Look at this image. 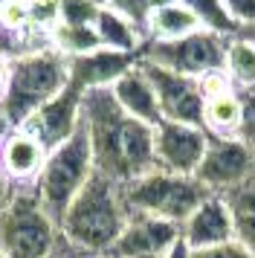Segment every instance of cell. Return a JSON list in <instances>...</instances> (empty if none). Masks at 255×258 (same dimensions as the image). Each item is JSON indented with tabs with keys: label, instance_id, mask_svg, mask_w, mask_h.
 <instances>
[{
	"label": "cell",
	"instance_id": "ac0fdd59",
	"mask_svg": "<svg viewBox=\"0 0 255 258\" xmlns=\"http://www.w3.org/2000/svg\"><path fill=\"white\" fill-rule=\"evenodd\" d=\"M220 198L226 200V209L232 215L235 241L255 255V177L243 180L241 186H235Z\"/></svg>",
	"mask_w": 255,
	"mask_h": 258
},
{
	"label": "cell",
	"instance_id": "6da1fadb",
	"mask_svg": "<svg viewBox=\"0 0 255 258\" xmlns=\"http://www.w3.org/2000/svg\"><path fill=\"white\" fill-rule=\"evenodd\" d=\"M81 128L90 140L96 174L125 186L157 168L154 128L128 116L116 105L110 87H96L81 96Z\"/></svg>",
	"mask_w": 255,
	"mask_h": 258
},
{
	"label": "cell",
	"instance_id": "4dcf8cb0",
	"mask_svg": "<svg viewBox=\"0 0 255 258\" xmlns=\"http://www.w3.org/2000/svg\"><path fill=\"white\" fill-rule=\"evenodd\" d=\"M12 188H15V183H12L9 177L3 174V168H0V212H3V206H6V200H9Z\"/></svg>",
	"mask_w": 255,
	"mask_h": 258
},
{
	"label": "cell",
	"instance_id": "ffe728a7",
	"mask_svg": "<svg viewBox=\"0 0 255 258\" xmlns=\"http://www.w3.org/2000/svg\"><path fill=\"white\" fill-rule=\"evenodd\" d=\"M223 73L229 76L235 90H249L255 87V41L249 35L226 38V52H223Z\"/></svg>",
	"mask_w": 255,
	"mask_h": 258
},
{
	"label": "cell",
	"instance_id": "1f68e13d",
	"mask_svg": "<svg viewBox=\"0 0 255 258\" xmlns=\"http://www.w3.org/2000/svg\"><path fill=\"white\" fill-rule=\"evenodd\" d=\"M76 255H79V252H76V249H73V246H70L67 241H64V238H61V244H58L46 258H76Z\"/></svg>",
	"mask_w": 255,
	"mask_h": 258
},
{
	"label": "cell",
	"instance_id": "8fae6325",
	"mask_svg": "<svg viewBox=\"0 0 255 258\" xmlns=\"http://www.w3.org/2000/svg\"><path fill=\"white\" fill-rule=\"evenodd\" d=\"M180 223L131 212L119 241L107 255L113 258H165L180 241Z\"/></svg>",
	"mask_w": 255,
	"mask_h": 258
},
{
	"label": "cell",
	"instance_id": "60d3db41",
	"mask_svg": "<svg viewBox=\"0 0 255 258\" xmlns=\"http://www.w3.org/2000/svg\"><path fill=\"white\" fill-rule=\"evenodd\" d=\"M0 258H3V255H0Z\"/></svg>",
	"mask_w": 255,
	"mask_h": 258
},
{
	"label": "cell",
	"instance_id": "9a60e30c",
	"mask_svg": "<svg viewBox=\"0 0 255 258\" xmlns=\"http://www.w3.org/2000/svg\"><path fill=\"white\" fill-rule=\"evenodd\" d=\"M180 235L188 244V249H203V246H218V244H226V241H235L232 215L226 209V200L220 195H209L180 223Z\"/></svg>",
	"mask_w": 255,
	"mask_h": 258
},
{
	"label": "cell",
	"instance_id": "d6986e66",
	"mask_svg": "<svg viewBox=\"0 0 255 258\" xmlns=\"http://www.w3.org/2000/svg\"><path fill=\"white\" fill-rule=\"evenodd\" d=\"M197 29H200L197 18L177 0V3L160 6V9H151L148 21H145V41H177Z\"/></svg>",
	"mask_w": 255,
	"mask_h": 258
},
{
	"label": "cell",
	"instance_id": "30bf717a",
	"mask_svg": "<svg viewBox=\"0 0 255 258\" xmlns=\"http://www.w3.org/2000/svg\"><path fill=\"white\" fill-rule=\"evenodd\" d=\"M139 67L154 84V93L160 102V113L168 122H183V125H200L203 128V93L197 79L180 76L174 70H165L160 64L139 58Z\"/></svg>",
	"mask_w": 255,
	"mask_h": 258
},
{
	"label": "cell",
	"instance_id": "ba28073f",
	"mask_svg": "<svg viewBox=\"0 0 255 258\" xmlns=\"http://www.w3.org/2000/svg\"><path fill=\"white\" fill-rule=\"evenodd\" d=\"M195 177L212 195H226L243 180L255 177V148L238 137H209Z\"/></svg>",
	"mask_w": 255,
	"mask_h": 258
},
{
	"label": "cell",
	"instance_id": "8d00e7d4",
	"mask_svg": "<svg viewBox=\"0 0 255 258\" xmlns=\"http://www.w3.org/2000/svg\"><path fill=\"white\" fill-rule=\"evenodd\" d=\"M12 0H0V9H3V6H9Z\"/></svg>",
	"mask_w": 255,
	"mask_h": 258
},
{
	"label": "cell",
	"instance_id": "d590c367",
	"mask_svg": "<svg viewBox=\"0 0 255 258\" xmlns=\"http://www.w3.org/2000/svg\"><path fill=\"white\" fill-rule=\"evenodd\" d=\"M243 35H249V38H252V41H255V29H249V32H243Z\"/></svg>",
	"mask_w": 255,
	"mask_h": 258
},
{
	"label": "cell",
	"instance_id": "5b68a950",
	"mask_svg": "<svg viewBox=\"0 0 255 258\" xmlns=\"http://www.w3.org/2000/svg\"><path fill=\"white\" fill-rule=\"evenodd\" d=\"M93 174H96V168H93L90 140H87V131L79 125V131L67 142H61L58 148L46 154L44 168L32 186L44 203V209L52 215V221L61 223L73 198L84 188V183Z\"/></svg>",
	"mask_w": 255,
	"mask_h": 258
},
{
	"label": "cell",
	"instance_id": "ab89813d",
	"mask_svg": "<svg viewBox=\"0 0 255 258\" xmlns=\"http://www.w3.org/2000/svg\"><path fill=\"white\" fill-rule=\"evenodd\" d=\"M99 3H102V0H99Z\"/></svg>",
	"mask_w": 255,
	"mask_h": 258
},
{
	"label": "cell",
	"instance_id": "7402d4cb",
	"mask_svg": "<svg viewBox=\"0 0 255 258\" xmlns=\"http://www.w3.org/2000/svg\"><path fill=\"white\" fill-rule=\"evenodd\" d=\"M180 3L197 18L200 29H209V32L223 35V38L241 35V26L232 21V15L223 0H180Z\"/></svg>",
	"mask_w": 255,
	"mask_h": 258
},
{
	"label": "cell",
	"instance_id": "d4e9b609",
	"mask_svg": "<svg viewBox=\"0 0 255 258\" xmlns=\"http://www.w3.org/2000/svg\"><path fill=\"white\" fill-rule=\"evenodd\" d=\"M102 9L99 0H61V21L67 26H93Z\"/></svg>",
	"mask_w": 255,
	"mask_h": 258
},
{
	"label": "cell",
	"instance_id": "7c38bea8",
	"mask_svg": "<svg viewBox=\"0 0 255 258\" xmlns=\"http://www.w3.org/2000/svg\"><path fill=\"white\" fill-rule=\"evenodd\" d=\"M81 90L67 84L58 96H52L46 105H41L32 116L23 122L21 128H26L35 140L44 145L46 151L58 148L61 142H67L81 125Z\"/></svg>",
	"mask_w": 255,
	"mask_h": 258
},
{
	"label": "cell",
	"instance_id": "836d02e7",
	"mask_svg": "<svg viewBox=\"0 0 255 258\" xmlns=\"http://www.w3.org/2000/svg\"><path fill=\"white\" fill-rule=\"evenodd\" d=\"M165 258H192V249H188V244H185L183 238H180V241L174 244V249H171V252H168Z\"/></svg>",
	"mask_w": 255,
	"mask_h": 258
},
{
	"label": "cell",
	"instance_id": "603a6c76",
	"mask_svg": "<svg viewBox=\"0 0 255 258\" xmlns=\"http://www.w3.org/2000/svg\"><path fill=\"white\" fill-rule=\"evenodd\" d=\"M49 44L67 55V58H76V55H87L93 49H99V35L93 26H67V24H58L49 35Z\"/></svg>",
	"mask_w": 255,
	"mask_h": 258
},
{
	"label": "cell",
	"instance_id": "44dd1931",
	"mask_svg": "<svg viewBox=\"0 0 255 258\" xmlns=\"http://www.w3.org/2000/svg\"><path fill=\"white\" fill-rule=\"evenodd\" d=\"M241 125V99L238 90H226L220 96H212L203 105V128L209 137H238Z\"/></svg>",
	"mask_w": 255,
	"mask_h": 258
},
{
	"label": "cell",
	"instance_id": "e575fe53",
	"mask_svg": "<svg viewBox=\"0 0 255 258\" xmlns=\"http://www.w3.org/2000/svg\"><path fill=\"white\" fill-rule=\"evenodd\" d=\"M6 131H9V128H6V125H3V119H0V137H3V134H6Z\"/></svg>",
	"mask_w": 255,
	"mask_h": 258
},
{
	"label": "cell",
	"instance_id": "4fadbf2b",
	"mask_svg": "<svg viewBox=\"0 0 255 258\" xmlns=\"http://www.w3.org/2000/svg\"><path fill=\"white\" fill-rule=\"evenodd\" d=\"M137 61L139 55L99 47L87 55L70 58V84L79 87L81 93L96 90V87H113L131 67H137Z\"/></svg>",
	"mask_w": 255,
	"mask_h": 258
},
{
	"label": "cell",
	"instance_id": "277c9868",
	"mask_svg": "<svg viewBox=\"0 0 255 258\" xmlns=\"http://www.w3.org/2000/svg\"><path fill=\"white\" fill-rule=\"evenodd\" d=\"M61 244V229L44 209L35 186H15L0 212V255L46 258Z\"/></svg>",
	"mask_w": 255,
	"mask_h": 258
},
{
	"label": "cell",
	"instance_id": "cb8c5ba5",
	"mask_svg": "<svg viewBox=\"0 0 255 258\" xmlns=\"http://www.w3.org/2000/svg\"><path fill=\"white\" fill-rule=\"evenodd\" d=\"M26 18L35 32L49 38L61 21V0H26Z\"/></svg>",
	"mask_w": 255,
	"mask_h": 258
},
{
	"label": "cell",
	"instance_id": "83f0119b",
	"mask_svg": "<svg viewBox=\"0 0 255 258\" xmlns=\"http://www.w3.org/2000/svg\"><path fill=\"white\" fill-rule=\"evenodd\" d=\"M192 258H255L249 249H243L238 241H226L218 246H203V249H192Z\"/></svg>",
	"mask_w": 255,
	"mask_h": 258
},
{
	"label": "cell",
	"instance_id": "3957f363",
	"mask_svg": "<svg viewBox=\"0 0 255 258\" xmlns=\"http://www.w3.org/2000/svg\"><path fill=\"white\" fill-rule=\"evenodd\" d=\"M70 84V58L55 47L9 61V84L0 102V119L6 128H21L41 105Z\"/></svg>",
	"mask_w": 255,
	"mask_h": 258
},
{
	"label": "cell",
	"instance_id": "d6a6232c",
	"mask_svg": "<svg viewBox=\"0 0 255 258\" xmlns=\"http://www.w3.org/2000/svg\"><path fill=\"white\" fill-rule=\"evenodd\" d=\"M6 84H9V61L0 58V102L6 96Z\"/></svg>",
	"mask_w": 255,
	"mask_h": 258
},
{
	"label": "cell",
	"instance_id": "52a82bcc",
	"mask_svg": "<svg viewBox=\"0 0 255 258\" xmlns=\"http://www.w3.org/2000/svg\"><path fill=\"white\" fill-rule=\"evenodd\" d=\"M223 52H226V38L209 29H197L177 41H145L139 58L188 79H200L212 70H223Z\"/></svg>",
	"mask_w": 255,
	"mask_h": 258
},
{
	"label": "cell",
	"instance_id": "9c48e42d",
	"mask_svg": "<svg viewBox=\"0 0 255 258\" xmlns=\"http://www.w3.org/2000/svg\"><path fill=\"white\" fill-rule=\"evenodd\" d=\"M209 134L200 125H183L162 119L154 128V163L160 171L195 177L197 165L206 154Z\"/></svg>",
	"mask_w": 255,
	"mask_h": 258
},
{
	"label": "cell",
	"instance_id": "74e56055",
	"mask_svg": "<svg viewBox=\"0 0 255 258\" xmlns=\"http://www.w3.org/2000/svg\"><path fill=\"white\" fill-rule=\"evenodd\" d=\"M76 258H90V255H76Z\"/></svg>",
	"mask_w": 255,
	"mask_h": 258
},
{
	"label": "cell",
	"instance_id": "f546056e",
	"mask_svg": "<svg viewBox=\"0 0 255 258\" xmlns=\"http://www.w3.org/2000/svg\"><path fill=\"white\" fill-rule=\"evenodd\" d=\"M197 84H200V93H203V102L206 99H212V96H220V93H226V90H235L229 82V76L223 70H212L206 73V76H200L197 79Z\"/></svg>",
	"mask_w": 255,
	"mask_h": 258
},
{
	"label": "cell",
	"instance_id": "8992f818",
	"mask_svg": "<svg viewBox=\"0 0 255 258\" xmlns=\"http://www.w3.org/2000/svg\"><path fill=\"white\" fill-rule=\"evenodd\" d=\"M209 195L212 191L197 177L171 174V171H160V168H151L148 174L122 186L128 212L162 218L171 223H183Z\"/></svg>",
	"mask_w": 255,
	"mask_h": 258
},
{
	"label": "cell",
	"instance_id": "5bb4252c",
	"mask_svg": "<svg viewBox=\"0 0 255 258\" xmlns=\"http://www.w3.org/2000/svg\"><path fill=\"white\" fill-rule=\"evenodd\" d=\"M46 148L26 128H9L0 137V168L15 186H32L46 160Z\"/></svg>",
	"mask_w": 255,
	"mask_h": 258
},
{
	"label": "cell",
	"instance_id": "f35d334b",
	"mask_svg": "<svg viewBox=\"0 0 255 258\" xmlns=\"http://www.w3.org/2000/svg\"><path fill=\"white\" fill-rule=\"evenodd\" d=\"M104 258H113V255H104Z\"/></svg>",
	"mask_w": 255,
	"mask_h": 258
},
{
	"label": "cell",
	"instance_id": "4316f807",
	"mask_svg": "<svg viewBox=\"0 0 255 258\" xmlns=\"http://www.w3.org/2000/svg\"><path fill=\"white\" fill-rule=\"evenodd\" d=\"M102 6H110L113 12L125 15L128 21H134L142 29H145V21L151 15V0H102Z\"/></svg>",
	"mask_w": 255,
	"mask_h": 258
},
{
	"label": "cell",
	"instance_id": "484cf974",
	"mask_svg": "<svg viewBox=\"0 0 255 258\" xmlns=\"http://www.w3.org/2000/svg\"><path fill=\"white\" fill-rule=\"evenodd\" d=\"M241 99V125H238V140L255 148V87L249 90H238Z\"/></svg>",
	"mask_w": 255,
	"mask_h": 258
},
{
	"label": "cell",
	"instance_id": "e0dca14e",
	"mask_svg": "<svg viewBox=\"0 0 255 258\" xmlns=\"http://www.w3.org/2000/svg\"><path fill=\"white\" fill-rule=\"evenodd\" d=\"M93 29H96L99 44H102L104 49L139 55V49H142V44H145V29L137 26L134 21H128L125 15L113 12L110 6H102V9H99Z\"/></svg>",
	"mask_w": 255,
	"mask_h": 258
},
{
	"label": "cell",
	"instance_id": "7a4b0ae2",
	"mask_svg": "<svg viewBox=\"0 0 255 258\" xmlns=\"http://www.w3.org/2000/svg\"><path fill=\"white\" fill-rule=\"evenodd\" d=\"M128 215L131 212L122 198V186L102 174H93L67 206L58 229L79 255L104 258L119 241Z\"/></svg>",
	"mask_w": 255,
	"mask_h": 258
},
{
	"label": "cell",
	"instance_id": "f1b7e54d",
	"mask_svg": "<svg viewBox=\"0 0 255 258\" xmlns=\"http://www.w3.org/2000/svg\"><path fill=\"white\" fill-rule=\"evenodd\" d=\"M229 9L232 21L241 26V32L255 29V0H223Z\"/></svg>",
	"mask_w": 255,
	"mask_h": 258
},
{
	"label": "cell",
	"instance_id": "2e32d148",
	"mask_svg": "<svg viewBox=\"0 0 255 258\" xmlns=\"http://www.w3.org/2000/svg\"><path fill=\"white\" fill-rule=\"evenodd\" d=\"M110 93H113L116 105L122 107L128 116L139 119V122H145L151 128H157L162 122L154 84H151V79L145 76V70L139 67V61H137V67H131V70L110 87Z\"/></svg>",
	"mask_w": 255,
	"mask_h": 258
}]
</instances>
